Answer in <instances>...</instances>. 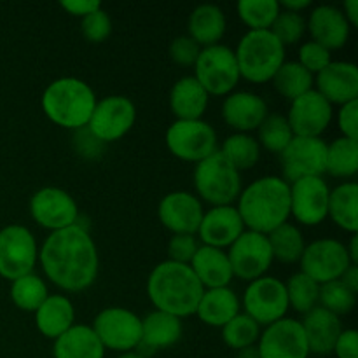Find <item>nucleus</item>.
Listing matches in <instances>:
<instances>
[{"mask_svg": "<svg viewBox=\"0 0 358 358\" xmlns=\"http://www.w3.org/2000/svg\"><path fill=\"white\" fill-rule=\"evenodd\" d=\"M189 268L192 269V273L205 290L229 287V283L234 278L227 252L220 250V248L206 247V245H201L198 248Z\"/></svg>", "mask_w": 358, "mask_h": 358, "instance_id": "bb28decb", "label": "nucleus"}, {"mask_svg": "<svg viewBox=\"0 0 358 358\" xmlns=\"http://www.w3.org/2000/svg\"><path fill=\"white\" fill-rule=\"evenodd\" d=\"M331 62V51L325 49L324 45L317 44V42H304L299 48V59H297V63H299L301 66H304L313 77L317 76V73H320Z\"/></svg>", "mask_w": 358, "mask_h": 358, "instance_id": "49530a36", "label": "nucleus"}, {"mask_svg": "<svg viewBox=\"0 0 358 358\" xmlns=\"http://www.w3.org/2000/svg\"><path fill=\"white\" fill-rule=\"evenodd\" d=\"M199 245L194 234H173L168 243V261L178 264H191Z\"/></svg>", "mask_w": 358, "mask_h": 358, "instance_id": "de8ad7c7", "label": "nucleus"}, {"mask_svg": "<svg viewBox=\"0 0 358 358\" xmlns=\"http://www.w3.org/2000/svg\"><path fill=\"white\" fill-rule=\"evenodd\" d=\"M259 336H261V325L245 313H238L229 324L222 327L224 343L236 352L247 346H254L259 341Z\"/></svg>", "mask_w": 358, "mask_h": 358, "instance_id": "79ce46f5", "label": "nucleus"}, {"mask_svg": "<svg viewBox=\"0 0 358 358\" xmlns=\"http://www.w3.org/2000/svg\"><path fill=\"white\" fill-rule=\"evenodd\" d=\"M30 215L38 226L56 233L79 224V206L63 189L42 187L31 196Z\"/></svg>", "mask_w": 358, "mask_h": 358, "instance_id": "2eb2a0df", "label": "nucleus"}, {"mask_svg": "<svg viewBox=\"0 0 358 358\" xmlns=\"http://www.w3.org/2000/svg\"><path fill=\"white\" fill-rule=\"evenodd\" d=\"M257 133L259 145L273 154H282L294 138L292 128L282 114H268V117L257 128Z\"/></svg>", "mask_w": 358, "mask_h": 358, "instance_id": "58836bf2", "label": "nucleus"}, {"mask_svg": "<svg viewBox=\"0 0 358 358\" xmlns=\"http://www.w3.org/2000/svg\"><path fill=\"white\" fill-rule=\"evenodd\" d=\"M38 261V248L30 229L20 224L0 229V276L6 280L21 278L34 273Z\"/></svg>", "mask_w": 358, "mask_h": 358, "instance_id": "1a4fd4ad", "label": "nucleus"}, {"mask_svg": "<svg viewBox=\"0 0 358 358\" xmlns=\"http://www.w3.org/2000/svg\"><path fill=\"white\" fill-rule=\"evenodd\" d=\"M35 325L44 338L56 339L76 325V310L69 297L48 296V299L35 311Z\"/></svg>", "mask_w": 358, "mask_h": 358, "instance_id": "c756f323", "label": "nucleus"}, {"mask_svg": "<svg viewBox=\"0 0 358 358\" xmlns=\"http://www.w3.org/2000/svg\"><path fill=\"white\" fill-rule=\"evenodd\" d=\"M48 285L35 273L10 282V299H13L14 306L21 311L35 313L41 308V304L48 299Z\"/></svg>", "mask_w": 358, "mask_h": 358, "instance_id": "4c0bfd02", "label": "nucleus"}, {"mask_svg": "<svg viewBox=\"0 0 358 358\" xmlns=\"http://www.w3.org/2000/svg\"><path fill=\"white\" fill-rule=\"evenodd\" d=\"M241 79L252 84L271 83L285 62V48L269 30H248L234 51Z\"/></svg>", "mask_w": 358, "mask_h": 358, "instance_id": "39448f33", "label": "nucleus"}, {"mask_svg": "<svg viewBox=\"0 0 358 358\" xmlns=\"http://www.w3.org/2000/svg\"><path fill=\"white\" fill-rule=\"evenodd\" d=\"M55 358H103L105 348L90 325H72L52 346Z\"/></svg>", "mask_w": 358, "mask_h": 358, "instance_id": "2f4dec72", "label": "nucleus"}, {"mask_svg": "<svg viewBox=\"0 0 358 358\" xmlns=\"http://www.w3.org/2000/svg\"><path fill=\"white\" fill-rule=\"evenodd\" d=\"M318 303H320V306L324 310L331 311L336 317H341V315L352 313L357 304V294L346 289L341 283V280H334V282L320 285Z\"/></svg>", "mask_w": 358, "mask_h": 358, "instance_id": "37998d69", "label": "nucleus"}, {"mask_svg": "<svg viewBox=\"0 0 358 358\" xmlns=\"http://www.w3.org/2000/svg\"><path fill=\"white\" fill-rule=\"evenodd\" d=\"M227 257H229L233 276L248 283L264 276L275 261L268 236L247 229L231 245Z\"/></svg>", "mask_w": 358, "mask_h": 358, "instance_id": "4468645a", "label": "nucleus"}, {"mask_svg": "<svg viewBox=\"0 0 358 358\" xmlns=\"http://www.w3.org/2000/svg\"><path fill=\"white\" fill-rule=\"evenodd\" d=\"M280 3V9L289 10V13H297L301 14L304 9L311 7V0H282Z\"/></svg>", "mask_w": 358, "mask_h": 358, "instance_id": "6e6d98bb", "label": "nucleus"}, {"mask_svg": "<svg viewBox=\"0 0 358 358\" xmlns=\"http://www.w3.org/2000/svg\"><path fill=\"white\" fill-rule=\"evenodd\" d=\"M338 126L345 138H358V100L339 107Z\"/></svg>", "mask_w": 358, "mask_h": 358, "instance_id": "3c124183", "label": "nucleus"}, {"mask_svg": "<svg viewBox=\"0 0 358 358\" xmlns=\"http://www.w3.org/2000/svg\"><path fill=\"white\" fill-rule=\"evenodd\" d=\"M226 14L215 3H201L196 7L187 23L189 37L201 49L219 44L226 34Z\"/></svg>", "mask_w": 358, "mask_h": 358, "instance_id": "7c9ffc66", "label": "nucleus"}, {"mask_svg": "<svg viewBox=\"0 0 358 358\" xmlns=\"http://www.w3.org/2000/svg\"><path fill=\"white\" fill-rule=\"evenodd\" d=\"M271 84L278 91V94H282L289 101H294L313 90L315 77L297 62H283L278 72L273 76Z\"/></svg>", "mask_w": 358, "mask_h": 358, "instance_id": "c9c22d12", "label": "nucleus"}, {"mask_svg": "<svg viewBox=\"0 0 358 358\" xmlns=\"http://www.w3.org/2000/svg\"><path fill=\"white\" fill-rule=\"evenodd\" d=\"M266 236H268L269 247H271L273 259L283 262V264H294V262L301 261L306 243H304V236L299 227L285 222Z\"/></svg>", "mask_w": 358, "mask_h": 358, "instance_id": "f704fd0d", "label": "nucleus"}, {"mask_svg": "<svg viewBox=\"0 0 358 358\" xmlns=\"http://www.w3.org/2000/svg\"><path fill=\"white\" fill-rule=\"evenodd\" d=\"M136 107L129 98L112 94L96 101L86 128L101 143H112L121 140L135 126Z\"/></svg>", "mask_w": 358, "mask_h": 358, "instance_id": "ddd939ff", "label": "nucleus"}, {"mask_svg": "<svg viewBox=\"0 0 358 358\" xmlns=\"http://www.w3.org/2000/svg\"><path fill=\"white\" fill-rule=\"evenodd\" d=\"M80 31H83L84 38L91 44H100V42L107 41L112 34V20L107 10L98 9L96 13H91L86 17H83Z\"/></svg>", "mask_w": 358, "mask_h": 358, "instance_id": "a18cd8bd", "label": "nucleus"}, {"mask_svg": "<svg viewBox=\"0 0 358 358\" xmlns=\"http://www.w3.org/2000/svg\"><path fill=\"white\" fill-rule=\"evenodd\" d=\"M327 217L346 233H358V185L355 182H345L332 189Z\"/></svg>", "mask_w": 358, "mask_h": 358, "instance_id": "473e14b6", "label": "nucleus"}, {"mask_svg": "<svg viewBox=\"0 0 358 358\" xmlns=\"http://www.w3.org/2000/svg\"><path fill=\"white\" fill-rule=\"evenodd\" d=\"M301 325H303L304 336H306L310 353L325 357L334 352L336 341L343 332L339 317L324 310L322 306H317L304 315Z\"/></svg>", "mask_w": 358, "mask_h": 358, "instance_id": "393cba45", "label": "nucleus"}, {"mask_svg": "<svg viewBox=\"0 0 358 358\" xmlns=\"http://www.w3.org/2000/svg\"><path fill=\"white\" fill-rule=\"evenodd\" d=\"M199 52H201V48H199L189 35L177 37L170 44L171 62L177 63V65L180 66H194Z\"/></svg>", "mask_w": 358, "mask_h": 358, "instance_id": "09e8293b", "label": "nucleus"}, {"mask_svg": "<svg viewBox=\"0 0 358 358\" xmlns=\"http://www.w3.org/2000/svg\"><path fill=\"white\" fill-rule=\"evenodd\" d=\"M208 93L192 76L182 77L170 91V110L177 121L201 119L208 108Z\"/></svg>", "mask_w": 358, "mask_h": 358, "instance_id": "cd10ccee", "label": "nucleus"}, {"mask_svg": "<svg viewBox=\"0 0 358 358\" xmlns=\"http://www.w3.org/2000/svg\"><path fill=\"white\" fill-rule=\"evenodd\" d=\"M105 143H101L87 128H80L73 131V149L79 156L86 159H96L101 156Z\"/></svg>", "mask_w": 358, "mask_h": 358, "instance_id": "8fccbe9b", "label": "nucleus"}, {"mask_svg": "<svg viewBox=\"0 0 358 358\" xmlns=\"http://www.w3.org/2000/svg\"><path fill=\"white\" fill-rule=\"evenodd\" d=\"M203 292L192 269L173 261L159 262L147 280V296L154 308L180 320L196 313Z\"/></svg>", "mask_w": 358, "mask_h": 358, "instance_id": "7ed1b4c3", "label": "nucleus"}, {"mask_svg": "<svg viewBox=\"0 0 358 358\" xmlns=\"http://www.w3.org/2000/svg\"><path fill=\"white\" fill-rule=\"evenodd\" d=\"M38 262L48 280L66 292L90 289L100 269L96 245L80 224L49 234L38 250Z\"/></svg>", "mask_w": 358, "mask_h": 358, "instance_id": "f257e3e1", "label": "nucleus"}, {"mask_svg": "<svg viewBox=\"0 0 358 358\" xmlns=\"http://www.w3.org/2000/svg\"><path fill=\"white\" fill-rule=\"evenodd\" d=\"M203 203L187 191H175L164 196L157 206L159 222L173 234H196L203 219Z\"/></svg>", "mask_w": 358, "mask_h": 358, "instance_id": "aec40b11", "label": "nucleus"}, {"mask_svg": "<svg viewBox=\"0 0 358 358\" xmlns=\"http://www.w3.org/2000/svg\"><path fill=\"white\" fill-rule=\"evenodd\" d=\"M306 30L311 34V41L332 52L345 48L352 27L341 9L334 6H317L306 21Z\"/></svg>", "mask_w": 358, "mask_h": 358, "instance_id": "b1692460", "label": "nucleus"}, {"mask_svg": "<svg viewBox=\"0 0 358 358\" xmlns=\"http://www.w3.org/2000/svg\"><path fill=\"white\" fill-rule=\"evenodd\" d=\"M341 283L346 287V289L352 290L353 294H358V266L352 264L345 273H343Z\"/></svg>", "mask_w": 358, "mask_h": 358, "instance_id": "5fc2aeb1", "label": "nucleus"}, {"mask_svg": "<svg viewBox=\"0 0 358 358\" xmlns=\"http://www.w3.org/2000/svg\"><path fill=\"white\" fill-rule=\"evenodd\" d=\"M180 318L168 315L164 311H152L142 318V341L138 345V353L147 358V353H154L157 350H166L177 345L182 338Z\"/></svg>", "mask_w": 358, "mask_h": 358, "instance_id": "a878e982", "label": "nucleus"}, {"mask_svg": "<svg viewBox=\"0 0 358 358\" xmlns=\"http://www.w3.org/2000/svg\"><path fill=\"white\" fill-rule=\"evenodd\" d=\"M192 178L199 201L212 206H229L240 198V171L219 152V149L196 164Z\"/></svg>", "mask_w": 358, "mask_h": 358, "instance_id": "423d86ee", "label": "nucleus"}, {"mask_svg": "<svg viewBox=\"0 0 358 358\" xmlns=\"http://www.w3.org/2000/svg\"><path fill=\"white\" fill-rule=\"evenodd\" d=\"M287 297H289V308L301 315H306L313 308L318 306V296H320V285L306 276L304 273H296L285 283Z\"/></svg>", "mask_w": 358, "mask_h": 358, "instance_id": "ea45409f", "label": "nucleus"}, {"mask_svg": "<svg viewBox=\"0 0 358 358\" xmlns=\"http://www.w3.org/2000/svg\"><path fill=\"white\" fill-rule=\"evenodd\" d=\"M332 353L338 358H358V332L355 329H345L339 334Z\"/></svg>", "mask_w": 358, "mask_h": 358, "instance_id": "603ef678", "label": "nucleus"}, {"mask_svg": "<svg viewBox=\"0 0 358 358\" xmlns=\"http://www.w3.org/2000/svg\"><path fill=\"white\" fill-rule=\"evenodd\" d=\"M96 101V94L90 84L77 77H62L45 87L41 105L49 121L77 131L87 126Z\"/></svg>", "mask_w": 358, "mask_h": 358, "instance_id": "20e7f679", "label": "nucleus"}, {"mask_svg": "<svg viewBox=\"0 0 358 358\" xmlns=\"http://www.w3.org/2000/svg\"><path fill=\"white\" fill-rule=\"evenodd\" d=\"M343 14L348 20L350 27H357L358 24V0H346L345 9H343Z\"/></svg>", "mask_w": 358, "mask_h": 358, "instance_id": "4d7b16f0", "label": "nucleus"}, {"mask_svg": "<svg viewBox=\"0 0 358 358\" xmlns=\"http://www.w3.org/2000/svg\"><path fill=\"white\" fill-rule=\"evenodd\" d=\"M238 213L245 229L269 234L289 222L290 217V185L282 177L257 178L240 192Z\"/></svg>", "mask_w": 358, "mask_h": 358, "instance_id": "f03ea898", "label": "nucleus"}, {"mask_svg": "<svg viewBox=\"0 0 358 358\" xmlns=\"http://www.w3.org/2000/svg\"><path fill=\"white\" fill-rule=\"evenodd\" d=\"M346 250H348L352 264H357L358 262V236L357 234H352V241H350V247H346Z\"/></svg>", "mask_w": 358, "mask_h": 358, "instance_id": "13d9d810", "label": "nucleus"}, {"mask_svg": "<svg viewBox=\"0 0 358 358\" xmlns=\"http://www.w3.org/2000/svg\"><path fill=\"white\" fill-rule=\"evenodd\" d=\"M236 358H261V353H259L257 346H247L243 350H238Z\"/></svg>", "mask_w": 358, "mask_h": 358, "instance_id": "bf43d9fd", "label": "nucleus"}, {"mask_svg": "<svg viewBox=\"0 0 358 358\" xmlns=\"http://www.w3.org/2000/svg\"><path fill=\"white\" fill-rule=\"evenodd\" d=\"M240 313V299L229 287L208 289L203 292L196 313L199 320L210 327H220L229 324Z\"/></svg>", "mask_w": 358, "mask_h": 358, "instance_id": "c85d7f7f", "label": "nucleus"}, {"mask_svg": "<svg viewBox=\"0 0 358 358\" xmlns=\"http://www.w3.org/2000/svg\"><path fill=\"white\" fill-rule=\"evenodd\" d=\"M301 273L310 276L318 285L334 282L352 266L346 245L334 238H322L306 245L301 255Z\"/></svg>", "mask_w": 358, "mask_h": 358, "instance_id": "f8f14e48", "label": "nucleus"}, {"mask_svg": "<svg viewBox=\"0 0 358 358\" xmlns=\"http://www.w3.org/2000/svg\"><path fill=\"white\" fill-rule=\"evenodd\" d=\"M236 10L250 30H269L282 9L276 0H240Z\"/></svg>", "mask_w": 358, "mask_h": 358, "instance_id": "a19ab883", "label": "nucleus"}, {"mask_svg": "<svg viewBox=\"0 0 358 358\" xmlns=\"http://www.w3.org/2000/svg\"><path fill=\"white\" fill-rule=\"evenodd\" d=\"M290 185V215L303 226H318L327 219L329 189L324 177H308Z\"/></svg>", "mask_w": 358, "mask_h": 358, "instance_id": "f3484780", "label": "nucleus"}, {"mask_svg": "<svg viewBox=\"0 0 358 358\" xmlns=\"http://www.w3.org/2000/svg\"><path fill=\"white\" fill-rule=\"evenodd\" d=\"M332 117H334L332 105L317 90H311L303 96L290 101L287 121L292 128L294 136L320 138L322 133L332 122Z\"/></svg>", "mask_w": 358, "mask_h": 358, "instance_id": "a211bd4d", "label": "nucleus"}, {"mask_svg": "<svg viewBox=\"0 0 358 358\" xmlns=\"http://www.w3.org/2000/svg\"><path fill=\"white\" fill-rule=\"evenodd\" d=\"M268 114V103L264 98L250 91H236L227 94L222 103L224 122L238 133L257 129Z\"/></svg>", "mask_w": 358, "mask_h": 358, "instance_id": "5701e85b", "label": "nucleus"}, {"mask_svg": "<svg viewBox=\"0 0 358 358\" xmlns=\"http://www.w3.org/2000/svg\"><path fill=\"white\" fill-rule=\"evenodd\" d=\"M194 77L208 96H227L240 83L236 56L224 44L203 48L194 63Z\"/></svg>", "mask_w": 358, "mask_h": 358, "instance_id": "0eeeda50", "label": "nucleus"}, {"mask_svg": "<svg viewBox=\"0 0 358 358\" xmlns=\"http://www.w3.org/2000/svg\"><path fill=\"white\" fill-rule=\"evenodd\" d=\"M117 358H145V357L140 355L138 352H126V353H121Z\"/></svg>", "mask_w": 358, "mask_h": 358, "instance_id": "052dcab7", "label": "nucleus"}, {"mask_svg": "<svg viewBox=\"0 0 358 358\" xmlns=\"http://www.w3.org/2000/svg\"><path fill=\"white\" fill-rule=\"evenodd\" d=\"M245 315L257 322L261 327L285 318L289 311L285 283L275 276H261L248 283L243 294Z\"/></svg>", "mask_w": 358, "mask_h": 358, "instance_id": "9b49d317", "label": "nucleus"}, {"mask_svg": "<svg viewBox=\"0 0 358 358\" xmlns=\"http://www.w3.org/2000/svg\"><path fill=\"white\" fill-rule=\"evenodd\" d=\"M273 35L280 41L283 48L287 45H296L306 34V20L303 14L289 13V10H280L278 17L275 20L273 27L269 28Z\"/></svg>", "mask_w": 358, "mask_h": 358, "instance_id": "c03bdc74", "label": "nucleus"}, {"mask_svg": "<svg viewBox=\"0 0 358 358\" xmlns=\"http://www.w3.org/2000/svg\"><path fill=\"white\" fill-rule=\"evenodd\" d=\"M219 152L236 168L238 171L252 170L261 159V145L257 138L248 133H234L224 140Z\"/></svg>", "mask_w": 358, "mask_h": 358, "instance_id": "e433bc0d", "label": "nucleus"}, {"mask_svg": "<svg viewBox=\"0 0 358 358\" xmlns=\"http://www.w3.org/2000/svg\"><path fill=\"white\" fill-rule=\"evenodd\" d=\"M166 147L177 159L198 164L217 150V133L203 119L175 121L166 129Z\"/></svg>", "mask_w": 358, "mask_h": 358, "instance_id": "9d476101", "label": "nucleus"}, {"mask_svg": "<svg viewBox=\"0 0 358 358\" xmlns=\"http://www.w3.org/2000/svg\"><path fill=\"white\" fill-rule=\"evenodd\" d=\"M259 353L261 358H308L306 336L303 325L294 318H282L268 325L259 336Z\"/></svg>", "mask_w": 358, "mask_h": 358, "instance_id": "6ab92c4d", "label": "nucleus"}, {"mask_svg": "<svg viewBox=\"0 0 358 358\" xmlns=\"http://www.w3.org/2000/svg\"><path fill=\"white\" fill-rule=\"evenodd\" d=\"M62 9H65L70 16H77V17H86L87 14L96 13L98 9H101V2L98 0H63L59 2Z\"/></svg>", "mask_w": 358, "mask_h": 358, "instance_id": "864d4df0", "label": "nucleus"}, {"mask_svg": "<svg viewBox=\"0 0 358 358\" xmlns=\"http://www.w3.org/2000/svg\"><path fill=\"white\" fill-rule=\"evenodd\" d=\"M325 173L334 178H353L358 173V142L339 136L327 143Z\"/></svg>", "mask_w": 358, "mask_h": 358, "instance_id": "72a5a7b5", "label": "nucleus"}, {"mask_svg": "<svg viewBox=\"0 0 358 358\" xmlns=\"http://www.w3.org/2000/svg\"><path fill=\"white\" fill-rule=\"evenodd\" d=\"M91 329L105 350L135 352L142 341V318L126 308H105L94 318Z\"/></svg>", "mask_w": 358, "mask_h": 358, "instance_id": "6e6552de", "label": "nucleus"}, {"mask_svg": "<svg viewBox=\"0 0 358 358\" xmlns=\"http://www.w3.org/2000/svg\"><path fill=\"white\" fill-rule=\"evenodd\" d=\"M317 91L331 105L358 100V69L355 63L331 62L317 73Z\"/></svg>", "mask_w": 358, "mask_h": 358, "instance_id": "4be33fe9", "label": "nucleus"}, {"mask_svg": "<svg viewBox=\"0 0 358 358\" xmlns=\"http://www.w3.org/2000/svg\"><path fill=\"white\" fill-rule=\"evenodd\" d=\"M327 143L322 138L294 136L292 142L280 154L283 180L287 184L308 177H324Z\"/></svg>", "mask_w": 358, "mask_h": 358, "instance_id": "dca6fc26", "label": "nucleus"}, {"mask_svg": "<svg viewBox=\"0 0 358 358\" xmlns=\"http://www.w3.org/2000/svg\"><path fill=\"white\" fill-rule=\"evenodd\" d=\"M245 231V224L238 213L236 206H212L203 213L201 224L198 227V236L203 245L213 248H229L241 233Z\"/></svg>", "mask_w": 358, "mask_h": 358, "instance_id": "412c9836", "label": "nucleus"}]
</instances>
